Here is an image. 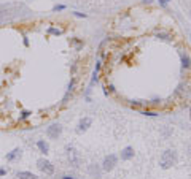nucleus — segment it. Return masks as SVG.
<instances>
[{"label":"nucleus","mask_w":191,"mask_h":179,"mask_svg":"<svg viewBox=\"0 0 191 179\" xmlns=\"http://www.w3.org/2000/svg\"><path fill=\"white\" fill-rule=\"evenodd\" d=\"M74 87H75V79H72V81H70V84H68V89H67V95H68L72 90H74Z\"/></svg>","instance_id":"14"},{"label":"nucleus","mask_w":191,"mask_h":179,"mask_svg":"<svg viewBox=\"0 0 191 179\" xmlns=\"http://www.w3.org/2000/svg\"><path fill=\"white\" fill-rule=\"evenodd\" d=\"M62 179H74V176H70V174H64Z\"/></svg>","instance_id":"22"},{"label":"nucleus","mask_w":191,"mask_h":179,"mask_svg":"<svg viewBox=\"0 0 191 179\" xmlns=\"http://www.w3.org/2000/svg\"><path fill=\"white\" fill-rule=\"evenodd\" d=\"M65 151H67V159H68L70 165L78 166V165H80V156H78V152H77L74 147H72V146H67Z\"/></svg>","instance_id":"4"},{"label":"nucleus","mask_w":191,"mask_h":179,"mask_svg":"<svg viewBox=\"0 0 191 179\" xmlns=\"http://www.w3.org/2000/svg\"><path fill=\"white\" fill-rule=\"evenodd\" d=\"M161 7H167V3H169V0H159Z\"/></svg>","instance_id":"18"},{"label":"nucleus","mask_w":191,"mask_h":179,"mask_svg":"<svg viewBox=\"0 0 191 179\" xmlns=\"http://www.w3.org/2000/svg\"><path fill=\"white\" fill-rule=\"evenodd\" d=\"M143 2H145V3H150V2H151V0H143Z\"/></svg>","instance_id":"23"},{"label":"nucleus","mask_w":191,"mask_h":179,"mask_svg":"<svg viewBox=\"0 0 191 179\" xmlns=\"http://www.w3.org/2000/svg\"><path fill=\"white\" fill-rule=\"evenodd\" d=\"M22 38H24V46H29V38H27L26 35H24Z\"/></svg>","instance_id":"20"},{"label":"nucleus","mask_w":191,"mask_h":179,"mask_svg":"<svg viewBox=\"0 0 191 179\" xmlns=\"http://www.w3.org/2000/svg\"><path fill=\"white\" fill-rule=\"evenodd\" d=\"M48 33H51V35H61L62 33V30H59V29H53V27H50V29H48Z\"/></svg>","instance_id":"12"},{"label":"nucleus","mask_w":191,"mask_h":179,"mask_svg":"<svg viewBox=\"0 0 191 179\" xmlns=\"http://www.w3.org/2000/svg\"><path fill=\"white\" fill-rule=\"evenodd\" d=\"M121 160H131V159H134V147H131V146H126L123 151H121Z\"/></svg>","instance_id":"6"},{"label":"nucleus","mask_w":191,"mask_h":179,"mask_svg":"<svg viewBox=\"0 0 191 179\" xmlns=\"http://www.w3.org/2000/svg\"><path fill=\"white\" fill-rule=\"evenodd\" d=\"M5 174H7V170H5V168H0V177L5 176Z\"/></svg>","instance_id":"21"},{"label":"nucleus","mask_w":191,"mask_h":179,"mask_svg":"<svg viewBox=\"0 0 191 179\" xmlns=\"http://www.w3.org/2000/svg\"><path fill=\"white\" fill-rule=\"evenodd\" d=\"M158 37L162 38V40H169V35H167V33H158Z\"/></svg>","instance_id":"17"},{"label":"nucleus","mask_w":191,"mask_h":179,"mask_svg":"<svg viewBox=\"0 0 191 179\" xmlns=\"http://www.w3.org/2000/svg\"><path fill=\"white\" fill-rule=\"evenodd\" d=\"M182 65H183V68H189L191 60H189V56L188 54H182Z\"/></svg>","instance_id":"11"},{"label":"nucleus","mask_w":191,"mask_h":179,"mask_svg":"<svg viewBox=\"0 0 191 179\" xmlns=\"http://www.w3.org/2000/svg\"><path fill=\"white\" fill-rule=\"evenodd\" d=\"M116 162H118V157H116L115 154H110V156H107V157L104 159V163H102V170H104V171H112V170L115 168Z\"/></svg>","instance_id":"5"},{"label":"nucleus","mask_w":191,"mask_h":179,"mask_svg":"<svg viewBox=\"0 0 191 179\" xmlns=\"http://www.w3.org/2000/svg\"><path fill=\"white\" fill-rule=\"evenodd\" d=\"M37 147H38V151L41 152V154H45V156L50 152V146H48V143L45 140H38L37 141Z\"/></svg>","instance_id":"9"},{"label":"nucleus","mask_w":191,"mask_h":179,"mask_svg":"<svg viewBox=\"0 0 191 179\" xmlns=\"http://www.w3.org/2000/svg\"><path fill=\"white\" fill-rule=\"evenodd\" d=\"M175 163H177V156H175L174 151H166L164 154L161 156V159H159V165H161V168H164V170L174 166Z\"/></svg>","instance_id":"1"},{"label":"nucleus","mask_w":191,"mask_h":179,"mask_svg":"<svg viewBox=\"0 0 191 179\" xmlns=\"http://www.w3.org/2000/svg\"><path fill=\"white\" fill-rule=\"evenodd\" d=\"M37 166H38L40 171H43V173L48 174V176H51V174L54 173V166H53V163H51V162H48L46 159H40V160L37 162Z\"/></svg>","instance_id":"3"},{"label":"nucleus","mask_w":191,"mask_h":179,"mask_svg":"<svg viewBox=\"0 0 191 179\" xmlns=\"http://www.w3.org/2000/svg\"><path fill=\"white\" fill-rule=\"evenodd\" d=\"M142 114H143V116H150V117L158 116V113H155V111H142Z\"/></svg>","instance_id":"13"},{"label":"nucleus","mask_w":191,"mask_h":179,"mask_svg":"<svg viewBox=\"0 0 191 179\" xmlns=\"http://www.w3.org/2000/svg\"><path fill=\"white\" fill-rule=\"evenodd\" d=\"M21 154H22V151L19 147H16V149H13L11 152H8V154H7V160L8 162H14L18 157H21Z\"/></svg>","instance_id":"8"},{"label":"nucleus","mask_w":191,"mask_h":179,"mask_svg":"<svg viewBox=\"0 0 191 179\" xmlns=\"http://www.w3.org/2000/svg\"><path fill=\"white\" fill-rule=\"evenodd\" d=\"M91 124H92V119L91 117H83L81 120H80V124H78V132L81 133V132H86L89 127H91Z\"/></svg>","instance_id":"7"},{"label":"nucleus","mask_w":191,"mask_h":179,"mask_svg":"<svg viewBox=\"0 0 191 179\" xmlns=\"http://www.w3.org/2000/svg\"><path fill=\"white\" fill-rule=\"evenodd\" d=\"M29 116H30V111H22V113H21V117H19V119H21V120H24V119H27Z\"/></svg>","instance_id":"15"},{"label":"nucleus","mask_w":191,"mask_h":179,"mask_svg":"<svg viewBox=\"0 0 191 179\" xmlns=\"http://www.w3.org/2000/svg\"><path fill=\"white\" fill-rule=\"evenodd\" d=\"M61 133H62V125L57 124V122L51 124L46 129V135H48V138H51V140H57L61 136Z\"/></svg>","instance_id":"2"},{"label":"nucleus","mask_w":191,"mask_h":179,"mask_svg":"<svg viewBox=\"0 0 191 179\" xmlns=\"http://www.w3.org/2000/svg\"><path fill=\"white\" fill-rule=\"evenodd\" d=\"M74 14H75V16H78V18H86V14H85V13H78V11H75Z\"/></svg>","instance_id":"19"},{"label":"nucleus","mask_w":191,"mask_h":179,"mask_svg":"<svg viewBox=\"0 0 191 179\" xmlns=\"http://www.w3.org/2000/svg\"><path fill=\"white\" fill-rule=\"evenodd\" d=\"M65 8H67L65 5H56V7L53 8V11H64Z\"/></svg>","instance_id":"16"},{"label":"nucleus","mask_w":191,"mask_h":179,"mask_svg":"<svg viewBox=\"0 0 191 179\" xmlns=\"http://www.w3.org/2000/svg\"><path fill=\"white\" fill-rule=\"evenodd\" d=\"M16 177L18 179H38L34 173H30V171H19L18 174H16Z\"/></svg>","instance_id":"10"}]
</instances>
